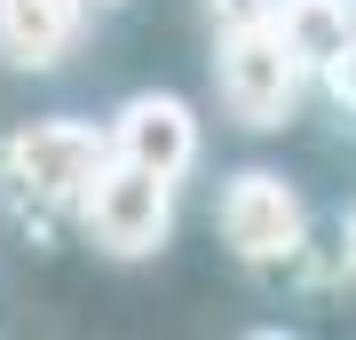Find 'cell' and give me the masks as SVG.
Wrapping results in <instances>:
<instances>
[{
	"label": "cell",
	"mask_w": 356,
	"mask_h": 340,
	"mask_svg": "<svg viewBox=\"0 0 356 340\" xmlns=\"http://www.w3.org/2000/svg\"><path fill=\"white\" fill-rule=\"evenodd\" d=\"M79 222H88V238L111 253V261H151V253L175 238V182L151 175V166L103 159L95 182L79 190Z\"/></svg>",
	"instance_id": "obj_1"
},
{
	"label": "cell",
	"mask_w": 356,
	"mask_h": 340,
	"mask_svg": "<svg viewBox=\"0 0 356 340\" xmlns=\"http://www.w3.org/2000/svg\"><path fill=\"white\" fill-rule=\"evenodd\" d=\"M214 79H222V103L245 127H285L309 88V63L277 40V24H254V32L214 40Z\"/></svg>",
	"instance_id": "obj_2"
},
{
	"label": "cell",
	"mask_w": 356,
	"mask_h": 340,
	"mask_svg": "<svg viewBox=\"0 0 356 340\" xmlns=\"http://www.w3.org/2000/svg\"><path fill=\"white\" fill-rule=\"evenodd\" d=\"M103 159H111V143H103L88 119H32L24 135L0 151L8 190L32 198V206H79V190L95 182Z\"/></svg>",
	"instance_id": "obj_3"
},
{
	"label": "cell",
	"mask_w": 356,
	"mask_h": 340,
	"mask_svg": "<svg viewBox=\"0 0 356 340\" xmlns=\"http://www.w3.org/2000/svg\"><path fill=\"white\" fill-rule=\"evenodd\" d=\"M301 238H309V206H301V190H293L285 175L254 166V175H238V182L222 190V245L238 253L245 269L293 261Z\"/></svg>",
	"instance_id": "obj_4"
},
{
	"label": "cell",
	"mask_w": 356,
	"mask_h": 340,
	"mask_svg": "<svg viewBox=\"0 0 356 340\" xmlns=\"http://www.w3.org/2000/svg\"><path fill=\"white\" fill-rule=\"evenodd\" d=\"M103 143H111V159L151 166V175H166V182H182V175L198 166V119H191V103H182V95H166V88L127 95Z\"/></svg>",
	"instance_id": "obj_5"
},
{
	"label": "cell",
	"mask_w": 356,
	"mask_h": 340,
	"mask_svg": "<svg viewBox=\"0 0 356 340\" xmlns=\"http://www.w3.org/2000/svg\"><path fill=\"white\" fill-rule=\"evenodd\" d=\"M88 0H0V63L8 72H56L72 56Z\"/></svg>",
	"instance_id": "obj_6"
},
{
	"label": "cell",
	"mask_w": 356,
	"mask_h": 340,
	"mask_svg": "<svg viewBox=\"0 0 356 340\" xmlns=\"http://www.w3.org/2000/svg\"><path fill=\"white\" fill-rule=\"evenodd\" d=\"M269 24H277V40L309 63V72H325V63L348 48V32H356V0H277Z\"/></svg>",
	"instance_id": "obj_7"
},
{
	"label": "cell",
	"mask_w": 356,
	"mask_h": 340,
	"mask_svg": "<svg viewBox=\"0 0 356 340\" xmlns=\"http://www.w3.org/2000/svg\"><path fill=\"white\" fill-rule=\"evenodd\" d=\"M269 8H277V0H206V16H214V40H229V32H254V24H269Z\"/></svg>",
	"instance_id": "obj_8"
},
{
	"label": "cell",
	"mask_w": 356,
	"mask_h": 340,
	"mask_svg": "<svg viewBox=\"0 0 356 340\" xmlns=\"http://www.w3.org/2000/svg\"><path fill=\"white\" fill-rule=\"evenodd\" d=\"M317 79H325V88H332V95H341V103H348V111H356V32H348V48H341V56H332V63H325V72H317Z\"/></svg>",
	"instance_id": "obj_9"
},
{
	"label": "cell",
	"mask_w": 356,
	"mask_h": 340,
	"mask_svg": "<svg viewBox=\"0 0 356 340\" xmlns=\"http://www.w3.org/2000/svg\"><path fill=\"white\" fill-rule=\"evenodd\" d=\"M341 269L356 277V206H348V229H341Z\"/></svg>",
	"instance_id": "obj_10"
},
{
	"label": "cell",
	"mask_w": 356,
	"mask_h": 340,
	"mask_svg": "<svg viewBox=\"0 0 356 340\" xmlns=\"http://www.w3.org/2000/svg\"><path fill=\"white\" fill-rule=\"evenodd\" d=\"M103 8H111V0H103Z\"/></svg>",
	"instance_id": "obj_11"
}]
</instances>
